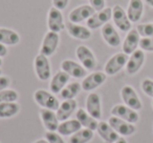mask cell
Returning a JSON list of instances; mask_svg holds the SVG:
<instances>
[{
    "mask_svg": "<svg viewBox=\"0 0 153 143\" xmlns=\"http://www.w3.org/2000/svg\"><path fill=\"white\" fill-rule=\"evenodd\" d=\"M20 42V35L16 31L7 28H0V43L13 46Z\"/></svg>",
    "mask_w": 153,
    "mask_h": 143,
    "instance_id": "cell-27",
    "label": "cell"
},
{
    "mask_svg": "<svg viewBox=\"0 0 153 143\" xmlns=\"http://www.w3.org/2000/svg\"><path fill=\"white\" fill-rule=\"evenodd\" d=\"M126 13L132 23H136L140 20L144 14V2L143 0H129Z\"/></svg>",
    "mask_w": 153,
    "mask_h": 143,
    "instance_id": "cell-24",
    "label": "cell"
},
{
    "mask_svg": "<svg viewBox=\"0 0 153 143\" xmlns=\"http://www.w3.org/2000/svg\"><path fill=\"white\" fill-rule=\"evenodd\" d=\"M47 28L48 31L55 33H61L65 30L63 14L60 10L51 7L47 13Z\"/></svg>",
    "mask_w": 153,
    "mask_h": 143,
    "instance_id": "cell-11",
    "label": "cell"
},
{
    "mask_svg": "<svg viewBox=\"0 0 153 143\" xmlns=\"http://www.w3.org/2000/svg\"><path fill=\"white\" fill-rule=\"evenodd\" d=\"M76 115V119L80 122L83 128H88L91 130H97L99 124V120L94 118L86 109H78L76 112L74 113Z\"/></svg>",
    "mask_w": 153,
    "mask_h": 143,
    "instance_id": "cell-25",
    "label": "cell"
},
{
    "mask_svg": "<svg viewBox=\"0 0 153 143\" xmlns=\"http://www.w3.org/2000/svg\"><path fill=\"white\" fill-rule=\"evenodd\" d=\"M140 88H142V91L147 96L153 99V80L152 79H149V78L144 79L142 81V83H140Z\"/></svg>",
    "mask_w": 153,
    "mask_h": 143,
    "instance_id": "cell-33",
    "label": "cell"
},
{
    "mask_svg": "<svg viewBox=\"0 0 153 143\" xmlns=\"http://www.w3.org/2000/svg\"><path fill=\"white\" fill-rule=\"evenodd\" d=\"M76 109H78V102L76 101V99H69V100H63L62 102H60L56 113L59 121L62 122L69 119L76 113Z\"/></svg>",
    "mask_w": 153,
    "mask_h": 143,
    "instance_id": "cell-21",
    "label": "cell"
},
{
    "mask_svg": "<svg viewBox=\"0 0 153 143\" xmlns=\"http://www.w3.org/2000/svg\"><path fill=\"white\" fill-rule=\"evenodd\" d=\"M82 85L79 82H68L66 86L60 92V98L63 100H69V99H74L78 95L81 93Z\"/></svg>",
    "mask_w": 153,
    "mask_h": 143,
    "instance_id": "cell-28",
    "label": "cell"
},
{
    "mask_svg": "<svg viewBox=\"0 0 153 143\" xmlns=\"http://www.w3.org/2000/svg\"><path fill=\"white\" fill-rule=\"evenodd\" d=\"M152 107H153V100H152Z\"/></svg>",
    "mask_w": 153,
    "mask_h": 143,
    "instance_id": "cell-45",
    "label": "cell"
},
{
    "mask_svg": "<svg viewBox=\"0 0 153 143\" xmlns=\"http://www.w3.org/2000/svg\"><path fill=\"white\" fill-rule=\"evenodd\" d=\"M145 60H146V55L145 52L142 49H136L135 52L129 55L128 58L127 64H126V72L128 75H135L137 72H140V70L142 68V66L144 65Z\"/></svg>",
    "mask_w": 153,
    "mask_h": 143,
    "instance_id": "cell-15",
    "label": "cell"
},
{
    "mask_svg": "<svg viewBox=\"0 0 153 143\" xmlns=\"http://www.w3.org/2000/svg\"><path fill=\"white\" fill-rule=\"evenodd\" d=\"M10 85H11V79L7 76H0V91L9 88Z\"/></svg>",
    "mask_w": 153,
    "mask_h": 143,
    "instance_id": "cell-38",
    "label": "cell"
},
{
    "mask_svg": "<svg viewBox=\"0 0 153 143\" xmlns=\"http://www.w3.org/2000/svg\"><path fill=\"white\" fill-rule=\"evenodd\" d=\"M39 115H40V119L43 123V126L47 132H57L60 121L57 117L56 111L41 109L39 112Z\"/></svg>",
    "mask_w": 153,
    "mask_h": 143,
    "instance_id": "cell-20",
    "label": "cell"
},
{
    "mask_svg": "<svg viewBox=\"0 0 153 143\" xmlns=\"http://www.w3.org/2000/svg\"><path fill=\"white\" fill-rule=\"evenodd\" d=\"M114 143H128V142H127V140L124 138V137H120V138L117 139V140L115 141Z\"/></svg>",
    "mask_w": 153,
    "mask_h": 143,
    "instance_id": "cell-40",
    "label": "cell"
},
{
    "mask_svg": "<svg viewBox=\"0 0 153 143\" xmlns=\"http://www.w3.org/2000/svg\"><path fill=\"white\" fill-rule=\"evenodd\" d=\"M18 99H19V94L13 88H5L0 91V103L17 102Z\"/></svg>",
    "mask_w": 153,
    "mask_h": 143,
    "instance_id": "cell-31",
    "label": "cell"
},
{
    "mask_svg": "<svg viewBox=\"0 0 153 143\" xmlns=\"http://www.w3.org/2000/svg\"><path fill=\"white\" fill-rule=\"evenodd\" d=\"M145 1H146V3L149 5V7H153V0H145Z\"/></svg>",
    "mask_w": 153,
    "mask_h": 143,
    "instance_id": "cell-42",
    "label": "cell"
},
{
    "mask_svg": "<svg viewBox=\"0 0 153 143\" xmlns=\"http://www.w3.org/2000/svg\"><path fill=\"white\" fill-rule=\"evenodd\" d=\"M89 5L96 12L102 11L103 9L106 7V1L105 0H88Z\"/></svg>",
    "mask_w": 153,
    "mask_h": 143,
    "instance_id": "cell-36",
    "label": "cell"
},
{
    "mask_svg": "<svg viewBox=\"0 0 153 143\" xmlns=\"http://www.w3.org/2000/svg\"><path fill=\"white\" fill-rule=\"evenodd\" d=\"M65 28L70 37L78 40L86 41L89 40L92 36L91 30L87 26L81 25L79 23H72V22H67L65 24Z\"/></svg>",
    "mask_w": 153,
    "mask_h": 143,
    "instance_id": "cell-18",
    "label": "cell"
},
{
    "mask_svg": "<svg viewBox=\"0 0 153 143\" xmlns=\"http://www.w3.org/2000/svg\"><path fill=\"white\" fill-rule=\"evenodd\" d=\"M81 128H82V125L80 124V122L74 118V119H67V120H65V121L60 122L57 132L63 137H68V136L70 137L71 135H74V133H76L78 130H81Z\"/></svg>",
    "mask_w": 153,
    "mask_h": 143,
    "instance_id": "cell-26",
    "label": "cell"
},
{
    "mask_svg": "<svg viewBox=\"0 0 153 143\" xmlns=\"http://www.w3.org/2000/svg\"><path fill=\"white\" fill-rule=\"evenodd\" d=\"M121 98L124 104L129 106L134 111H140L143 107V103L138 97L136 91L131 85H124L121 90Z\"/></svg>",
    "mask_w": 153,
    "mask_h": 143,
    "instance_id": "cell-8",
    "label": "cell"
},
{
    "mask_svg": "<svg viewBox=\"0 0 153 143\" xmlns=\"http://www.w3.org/2000/svg\"><path fill=\"white\" fill-rule=\"evenodd\" d=\"M76 56L79 62L86 68L87 70H94L97 67L98 60L94 52L86 45H79L76 49Z\"/></svg>",
    "mask_w": 153,
    "mask_h": 143,
    "instance_id": "cell-4",
    "label": "cell"
},
{
    "mask_svg": "<svg viewBox=\"0 0 153 143\" xmlns=\"http://www.w3.org/2000/svg\"><path fill=\"white\" fill-rule=\"evenodd\" d=\"M101 35H102V38L105 41V43L110 47H117L121 45V36H120L115 26L110 22H108L101 28Z\"/></svg>",
    "mask_w": 153,
    "mask_h": 143,
    "instance_id": "cell-16",
    "label": "cell"
},
{
    "mask_svg": "<svg viewBox=\"0 0 153 143\" xmlns=\"http://www.w3.org/2000/svg\"><path fill=\"white\" fill-rule=\"evenodd\" d=\"M136 30L140 37H153V22L138 24Z\"/></svg>",
    "mask_w": 153,
    "mask_h": 143,
    "instance_id": "cell-32",
    "label": "cell"
},
{
    "mask_svg": "<svg viewBox=\"0 0 153 143\" xmlns=\"http://www.w3.org/2000/svg\"><path fill=\"white\" fill-rule=\"evenodd\" d=\"M7 53H9V49H7V45L0 43V57L4 58L7 55Z\"/></svg>",
    "mask_w": 153,
    "mask_h": 143,
    "instance_id": "cell-39",
    "label": "cell"
},
{
    "mask_svg": "<svg viewBox=\"0 0 153 143\" xmlns=\"http://www.w3.org/2000/svg\"><path fill=\"white\" fill-rule=\"evenodd\" d=\"M108 122L110 126L119 134L121 137H130L136 132V127L134 124L129 123V122L125 121V120L117 118L115 116H111L108 119Z\"/></svg>",
    "mask_w": 153,
    "mask_h": 143,
    "instance_id": "cell-12",
    "label": "cell"
},
{
    "mask_svg": "<svg viewBox=\"0 0 153 143\" xmlns=\"http://www.w3.org/2000/svg\"><path fill=\"white\" fill-rule=\"evenodd\" d=\"M51 1H53V7L60 11L65 10L69 3V0H51Z\"/></svg>",
    "mask_w": 153,
    "mask_h": 143,
    "instance_id": "cell-37",
    "label": "cell"
},
{
    "mask_svg": "<svg viewBox=\"0 0 153 143\" xmlns=\"http://www.w3.org/2000/svg\"><path fill=\"white\" fill-rule=\"evenodd\" d=\"M20 112V104L18 102L0 103V119H9L18 115Z\"/></svg>",
    "mask_w": 153,
    "mask_h": 143,
    "instance_id": "cell-29",
    "label": "cell"
},
{
    "mask_svg": "<svg viewBox=\"0 0 153 143\" xmlns=\"http://www.w3.org/2000/svg\"><path fill=\"white\" fill-rule=\"evenodd\" d=\"M61 70L65 72L69 77L76 79H83L87 76V70L80 62L71 59H65L61 62Z\"/></svg>",
    "mask_w": 153,
    "mask_h": 143,
    "instance_id": "cell-10",
    "label": "cell"
},
{
    "mask_svg": "<svg viewBox=\"0 0 153 143\" xmlns=\"http://www.w3.org/2000/svg\"><path fill=\"white\" fill-rule=\"evenodd\" d=\"M110 19H112V7H105L102 11L96 12L86 21V26L90 30H98L108 23Z\"/></svg>",
    "mask_w": 153,
    "mask_h": 143,
    "instance_id": "cell-6",
    "label": "cell"
},
{
    "mask_svg": "<svg viewBox=\"0 0 153 143\" xmlns=\"http://www.w3.org/2000/svg\"><path fill=\"white\" fill-rule=\"evenodd\" d=\"M34 143H48V142H47V140L44 138V139H38V140H36Z\"/></svg>",
    "mask_w": 153,
    "mask_h": 143,
    "instance_id": "cell-41",
    "label": "cell"
},
{
    "mask_svg": "<svg viewBox=\"0 0 153 143\" xmlns=\"http://www.w3.org/2000/svg\"><path fill=\"white\" fill-rule=\"evenodd\" d=\"M97 133L105 143H114L120 138L119 134L106 121H100L97 127Z\"/></svg>",
    "mask_w": 153,
    "mask_h": 143,
    "instance_id": "cell-22",
    "label": "cell"
},
{
    "mask_svg": "<svg viewBox=\"0 0 153 143\" xmlns=\"http://www.w3.org/2000/svg\"><path fill=\"white\" fill-rule=\"evenodd\" d=\"M140 49L144 52H153V37H142Z\"/></svg>",
    "mask_w": 153,
    "mask_h": 143,
    "instance_id": "cell-34",
    "label": "cell"
},
{
    "mask_svg": "<svg viewBox=\"0 0 153 143\" xmlns=\"http://www.w3.org/2000/svg\"><path fill=\"white\" fill-rule=\"evenodd\" d=\"M34 100L41 109H47L51 111H57L60 105L59 99L51 91L40 88L34 93Z\"/></svg>",
    "mask_w": 153,
    "mask_h": 143,
    "instance_id": "cell-1",
    "label": "cell"
},
{
    "mask_svg": "<svg viewBox=\"0 0 153 143\" xmlns=\"http://www.w3.org/2000/svg\"><path fill=\"white\" fill-rule=\"evenodd\" d=\"M1 74H2V72H1V70H0V76H1Z\"/></svg>",
    "mask_w": 153,
    "mask_h": 143,
    "instance_id": "cell-44",
    "label": "cell"
},
{
    "mask_svg": "<svg viewBox=\"0 0 153 143\" xmlns=\"http://www.w3.org/2000/svg\"><path fill=\"white\" fill-rule=\"evenodd\" d=\"M69 75L63 72V70H59L53 77L51 78V81H49V91H51L53 94H60L62 90L66 86V84L69 82Z\"/></svg>",
    "mask_w": 153,
    "mask_h": 143,
    "instance_id": "cell-23",
    "label": "cell"
},
{
    "mask_svg": "<svg viewBox=\"0 0 153 143\" xmlns=\"http://www.w3.org/2000/svg\"><path fill=\"white\" fill-rule=\"evenodd\" d=\"M111 116H115L117 118L125 120L129 123L135 124L140 121V115L137 111L130 109L125 104H117L111 109Z\"/></svg>",
    "mask_w": 153,
    "mask_h": 143,
    "instance_id": "cell-13",
    "label": "cell"
},
{
    "mask_svg": "<svg viewBox=\"0 0 153 143\" xmlns=\"http://www.w3.org/2000/svg\"><path fill=\"white\" fill-rule=\"evenodd\" d=\"M140 35L138 34L137 30L136 28H131L127 33L123 43H122L123 53L127 54L128 56L131 55L133 52L138 49L137 47L140 46Z\"/></svg>",
    "mask_w": 153,
    "mask_h": 143,
    "instance_id": "cell-19",
    "label": "cell"
},
{
    "mask_svg": "<svg viewBox=\"0 0 153 143\" xmlns=\"http://www.w3.org/2000/svg\"><path fill=\"white\" fill-rule=\"evenodd\" d=\"M94 132L88 128L82 127L80 130L71 135L68 143H89L94 139Z\"/></svg>",
    "mask_w": 153,
    "mask_h": 143,
    "instance_id": "cell-30",
    "label": "cell"
},
{
    "mask_svg": "<svg viewBox=\"0 0 153 143\" xmlns=\"http://www.w3.org/2000/svg\"><path fill=\"white\" fill-rule=\"evenodd\" d=\"M129 56L127 54L123 53H117L114 55H112L107 62L105 63L104 66V72L107 76H114L117 73H120L122 70L126 66L128 61Z\"/></svg>",
    "mask_w": 153,
    "mask_h": 143,
    "instance_id": "cell-2",
    "label": "cell"
},
{
    "mask_svg": "<svg viewBox=\"0 0 153 143\" xmlns=\"http://www.w3.org/2000/svg\"><path fill=\"white\" fill-rule=\"evenodd\" d=\"M59 44H60V35L58 33L48 31L44 35L42 42H41L40 54L46 56V57H51V56H53L57 52Z\"/></svg>",
    "mask_w": 153,
    "mask_h": 143,
    "instance_id": "cell-5",
    "label": "cell"
},
{
    "mask_svg": "<svg viewBox=\"0 0 153 143\" xmlns=\"http://www.w3.org/2000/svg\"><path fill=\"white\" fill-rule=\"evenodd\" d=\"M34 70L40 81H47L51 78V65L48 57L39 53L34 59Z\"/></svg>",
    "mask_w": 153,
    "mask_h": 143,
    "instance_id": "cell-3",
    "label": "cell"
},
{
    "mask_svg": "<svg viewBox=\"0 0 153 143\" xmlns=\"http://www.w3.org/2000/svg\"><path fill=\"white\" fill-rule=\"evenodd\" d=\"M85 109L97 120H100L102 117V100L98 93L91 92L86 98Z\"/></svg>",
    "mask_w": 153,
    "mask_h": 143,
    "instance_id": "cell-17",
    "label": "cell"
},
{
    "mask_svg": "<svg viewBox=\"0 0 153 143\" xmlns=\"http://www.w3.org/2000/svg\"><path fill=\"white\" fill-rule=\"evenodd\" d=\"M107 79V75L105 74V72H92L91 74L87 75L86 77L83 78V81L81 82L82 90L85 92L91 93L92 91L97 90L98 88H100L101 85L105 83Z\"/></svg>",
    "mask_w": 153,
    "mask_h": 143,
    "instance_id": "cell-7",
    "label": "cell"
},
{
    "mask_svg": "<svg viewBox=\"0 0 153 143\" xmlns=\"http://www.w3.org/2000/svg\"><path fill=\"white\" fill-rule=\"evenodd\" d=\"M45 139L48 143H66L63 136H61L58 132H47L45 134Z\"/></svg>",
    "mask_w": 153,
    "mask_h": 143,
    "instance_id": "cell-35",
    "label": "cell"
},
{
    "mask_svg": "<svg viewBox=\"0 0 153 143\" xmlns=\"http://www.w3.org/2000/svg\"><path fill=\"white\" fill-rule=\"evenodd\" d=\"M94 13L96 11L89 4H82L70 11V13L68 14V20L72 23L80 24L84 21H87Z\"/></svg>",
    "mask_w": 153,
    "mask_h": 143,
    "instance_id": "cell-14",
    "label": "cell"
},
{
    "mask_svg": "<svg viewBox=\"0 0 153 143\" xmlns=\"http://www.w3.org/2000/svg\"><path fill=\"white\" fill-rule=\"evenodd\" d=\"M2 63H3V60H2V58L0 57V67H1V65H2Z\"/></svg>",
    "mask_w": 153,
    "mask_h": 143,
    "instance_id": "cell-43",
    "label": "cell"
},
{
    "mask_svg": "<svg viewBox=\"0 0 153 143\" xmlns=\"http://www.w3.org/2000/svg\"><path fill=\"white\" fill-rule=\"evenodd\" d=\"M112 21L121 32L128 33L131 30L132 22L128 18L126 11L120 4H115L112 7Z\"/></svg>",
    "mask_w": 153,
    "mask_h": 143,
    "instance_id": "cell-9",
    "label": "cell"
}]
</instances>
